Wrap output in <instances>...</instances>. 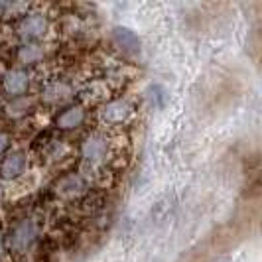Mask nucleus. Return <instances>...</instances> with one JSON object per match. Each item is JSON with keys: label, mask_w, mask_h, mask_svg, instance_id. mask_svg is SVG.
Listing matches in <instances>:
<instances>
[{"label": "nucleus", "mask_w": 262, "mask_h": 262, "mask_svg": "<svg viewBox=\"0 0 262 262\" xmlns=\"http://www.w3.org/2000/svg\"><path fill=\"white\" fill-rule=\"evenodd\" d=\"M39 238V225L36 219H20L18 223L10 229V233L6 236L8 249L12 254H26L30 249H34V245Z\"/></svg>", "instance_id": "1"}, {"label": "nucleus", "mask_w": 262, "mask_h": 262, "mask_svg": "<svg viewBox=\"0 0 262 262\" xmlns=\"http://www.w3.org/2000/svg\"><path fill=\"white\" fill-rule=\"evenodd\" d=\"M134 117V106L124 99H115L101 108V120L106 126H124Z\"/></svg>", "instance_id": "2"}, {"label": "nucleus", "mask_w": 262, "mask_h": 262, "mask_svg": "<svg viewBox=\"0 0 262 262\" xmlns=\"http://www.w3.org/2000/svg\"><path fill=\"white\" fill-rule=\"evenodd\" d=\"M81 156L87 166H101L108 160V142L103 134H91L81 144Z\"/></svg>", "instance_id": "3"}, {"label": "nucleus", "mask_w": 262, "mask_h": 262, "mask_svg": "<svg viewBox=\"0 0 262 262\" xmlns=\"http://www.w3.org/2000/svg\"><path fill=\"white\" fill-rule=\"evenodd\" d=\"M46 32H48V18L41 12H28L18 24V34L26 41H34V39L41 38Z\"/></svg>", "instance_id": "4"}, {"label": "nucleus", "mask_w": 262, "mask_h": 262, "mask_svg": "<svg viewBox=\"0 0 262 262\" xmlns=\"http://www.w3.org/2000/svg\"><path fill=\"white\" fill-rule=\"evenodd\" d=\"M0 87L2 93H6L8 97H22L30 87V73L26 69H10L2 77Z\"/></svg>", "instance_id": "5"}, {"label": "nucleus", "mask_w": 262, "mask_h": 262, "mask_svg": "<svg viewBox=\"0 0 262 262\" xmlns=\"http://www.w3.org/2000/svg\"><path fill=\"white\" fill-rule=\"evenodd\" d=\"M28 158L22 150L8 152L0 162V178L2 180H16L26 171Z\"/></svg>", "instance_id": "6"}, {"label": "nucleus", "mask_w": 262, "mask_h": 262, "mask_svg": "<svg viewBox=\"0 0 262 262\" xmlns=\"http://www.w3.org/2000/svg\"><path fill=\"white\" fill-rule=\"evenodd\" d=\"M111 38L115 41V46H117L120 52H124L126 55H136V53H140V38L128 30V28H122V26H117L113 30V34H111Z\"/></svg>", "instance_id": "7"}, {"label": "nucleus", "mask_w": 262, "mask_h": 262, "mask_svg": "<svg viewBox=\"0 0 262 262\" xmlns=\"http://www.w3.org/2000/svg\"><path fill=\"white\" fill-rule=\"evenodd\" d=\"M87 118V113L83 106H69L63 113H59L55 118V124L61 128V130H71V128H77L79 124H83Z\"/></svg>", "instance_id": "8"}, {"label": "nucleus", "mask_w": 262, "mask_h": 262, "mask_svg": "<svg viewBox=\"0 0 262 262\" xmlns=\"http://www.w3.org/2000/svg\"><path fill=\"white\" fill-rule=\"evenodd\" d=\"M85 189V182L77 173H69L66 178H61V182L57 184V193L61 197H79Z\"/></svg>", "instance_id": "9"}, {"label": "nucleus", "mask_w": 262, "mask_h": 262, "mask_svg": "<svg viewBox=\"0 0 262 262\" xmlns=\"http://www.w3.org/2000/svg\"><path fill=\"white\" fill-rule=\"evenodd\" d=\"M41 57H43V50L39 48L38 43H32V41L24 43V46L18 50V59H20L22 63H34V61H39Z\"/></svg>", "instance_id": "10"}, {"label": "nucleus", "mask_w": 262, "mask_h": 262, "mask_svg": "<svg viewBox=\"0 0 262 262\" xmlns=\"http://www.w3.org/2000/svg\"><path fill=\"white\" fill-rule=\"evenodd\" d=\"M249 53L254 61H262V24L256 26L249 36Z\"/></svg>", "instance_id": "11"}, {"label": "nucleus", "mask_w": 262, "mask_h": 262, "mask_svg": "<svg viewBox=\"0 0 262 262\" xmlns=\"http://www.w3.org/2000/svg\"><path fill=\"white\" fill-rule=\"evenodd\" d=\"M67 93H69V89H67L66 85L55 83V85L48 87L43 91V99H48V103H61V101L67 99Z\"/></svg>", "instance_id": "12"}, {"label": "nucleus", "mask_w": 262, "mask_h": 262, "mask_svg": "<svg viewBox=\"0 0 262 262\" xmlns=\"http://www.w3.org/2000/svg\"><path fill=\"white\" fill-rule=\"evenodd\" d=\"M8 144H10V136L6 134V132L0 130V156L6 152V148H8Z\"/></svg>", "instance_id": "13"}, {"label": "nucleus", "mask_w": 262, "mask_h": 262, "mask_svg": "<svg viewBox=\"0 0 262 262\" xmlns=\"http://www.w3.org/2000/svg\"><path fill=\"white\" fill-rule=\"evenodd\" d=\"M2 252H4V233L0 229V256H2Z\"/></svg>", "instance_id": "14"}, {"label": "nucleus", "mask_w": 262, "mask_h": 262, "mask_svg": "<svg viewBox=\"0 0 262 262\" xmlns=\"http://www.w3.org/2000/svg\"><path fill=\"white\" fill-rule=\"evenodd\" d=\"M254 184H256V185H260V187H262V170L258 171V176H256V180H254Z\"/></svg>", "instance_id": "15"}, {"label": "nucleus", "mask_w": 262, "mask_h": 262, "mask_svg": "<svg viewBox=\"0 0 262 262\" xmlns=\"http://www.w3.org/2000/svg\"><path fill=\"white\" fill-rule=\"evenodd\" d=\"M219 262H229V260H219Z\"/></svg>", "instance_id": "16"}]
</instances>
